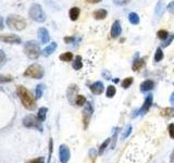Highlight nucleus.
I'll return each instance as SVG.
<instances>
[{
  "label": "nucleus",
  "instance_id": "1",
  "mask_svg": "<svg viewBox=\"0 0 174 163\" xmlns=\"http://www.w3.org/2000/svg\"><path fill=\"white\" fill-rule=\"evenodd\" d=\"M17 94L19 96L20 100H21L23 107L27 110H35L36 109V100L35 98L32 96V94L25 88L24 86H18Z\"/></svg>",
  "mask_w": 174,
  "mask_h": 163
},
{
  "label": "nucleus",
  "instance_id": "2",
  "mask_svg": "<svg viewBox=\"0 0 174 163\" xmlns=\"http://www.w3.org/2000/svg\"><path fill=\"white\" fill-rule=\"evenodd\" d=\"M24 53L26 54L27 58L31 60H37L39 56L42 54L39 43L35 40H28L24 45Z\"/></svg>",
  "mask_w": 174,
  "mask_h": 163
},
{
  "label": "nucleus",
  "instance_id": "3",
  "mask_svg": "<svg viewBox=\"0 0 174 163\" xmlns=\"http://www.w3.org/2000/svg\"><path fill=\"white\" fill-rule=\"evenodd\" d=\"M6 23L9 28L14 29V31H23L27 25L24 18H22L21 15L18 14H10L7 18Z\"/></svg>",
  "mask_w": 174,
  "mask_h": 163
},
{
  "label": "nucleus",
  "instance_id": "4",
  "mask_svg": "<svg viewBox=\"0 0 174 163\" xmlns=\"http://www.w3.org/2000/svg\"><path fill=\"white\" fill-rule=\"evenodd\" d=\"M25 77H31V79H42L45 75V71H44V68L40 64L38 63H33L24 71L23 73Z\"/></svg>",
  "mask_w": 174,
  "mask_h": 163
},
{
  "label": "nucleus",
  "instance_id": "5",
  "mask_svg": "<svg viewBox=\"0 0 174 163\" xmlns=\"http://www.w3.org/2000/svg\"><path fill=\"white\" fill-rule=\"evenodd\" d=\"M28 15L33 21L38 23H44L46 21V13L44 12L42 6L38 3H33L28 10Z\"/></svg>",
  "mask_w": 174,
  "mask_h": 163
},
{
  "label": "nucleus",
  "instance_id": "6",
  "mask_svg": "<svg viewBox=\"0 0 174 163\" xmlns=\"http://www.w3.org/2000/svg\"><path fill=\"white\" fill-rule=\"evenodd\" d=\"M42 123L43 122H40L39 119H38L37 116L32 115V114H29V115H26L24 119H23V125H24L25 127L36 128V130H38L39 132H43Z\"/></svg>",
  "mask_w": 174,
  "mask_h": 163
},
{
  "label": "nucleus",
  "instance_id": "7",
  "mask_svg": "<svg viewBox=\"0 0 174 163\" xmlns=\"http://www.w3.org/2000/svg\"><path fill=\"white\" fill-rule=\"evenodd\" d=\"M93 113H94L93 104H91L90 102H86V105L83 110V114H82V119H83V124H84V128H85V130L88 127Z\"/></svg>",
  "mask_w": 174,
  "mask_h": 163
},
{
  "label": "nucleus",
  "instance_id": "8",
  "mask_svg": "<svg viewBox=\"0 0 174 163\" xmlns=\"http://www.w3.org/2000/svg\"><path fill=\"white\" fill-rule=\"evenodd\" d=\"M71 158L70 149L66 145H61L60 149H59V159L61 163H68Z\"/></svg>",
  "mask_w": 174,
  "mask_h": 163
},
{
  "label": "nucleus",
  "instance_id": "9",
  "mask_svg": "<svg viewBox=\"0 0 174 163\" xmlns=\"http://www.w3.org/2000/svg\"><path fill=\"white\" fill-rule=\"evenodd\" d=\"M0 41L15 45V43H21L22 39L18 35H14V34H3V35H0Z\"/></svg>",
  "mask_w": 174,
  "mask_h": 163
},
{
  "label": "nucleus",
  "instance_id": "10",
  "mask_svg": "<svg viewBox=\"0 0 174 163\" xmlns=\"http://www.w3.org/2000/svg\"><path fill=\"white\" fill-rule=\"evenodd\" d=\"M152 100H153L152 95H148L147 97L145 98V101H144L143 105H141V108L138 111L141 115H145V114L149 111L150 107H151V104H152Z\"/></svg>",
  "mask_w": 174,
  "mask_h": 163
},
{
  "label": "nucleus",
  "instance_id": "11",
  "mask_svg": "<svg viewBox=\"0 0 174 163\" xmlns=\"http://www.w3.org/2000/svg\"><path fill=\"white\" fill-rule=\"evenodd\" d=\"M38 38H39V41L42 43H48L50 41V35H49V32H48L47 28L45 27H40L38 29Z\"/></svg>",
  "mask_w": 174,
  "mask_h": 163
},
{
  "label": "nucleus",
  "instance_id": "12",
  "mask_svg": "<svg viewBox=\"0 0 174 163\" xmlns=\"http://www.w3.org/2000/svg\"><path fill=\"white\" fill-rule=\"evenodd\" d=\"M121 33H122V27H121L120 21H114L111 27V37L112 38L120 37Z\"/></svg>",
  "mask_w": 174,
  "mask_h": 163
},
{
  "label": "nucleus",
  "instance_id": "13",
  "mask_svg": "<svg viewBox=\"0 0 174 163\" xmlns=\"http://www.w3.org/2000/svg\"><path fill=\"white\" fill-rule=\"evenodd\" d=\"M89 88H90L91 93H93L94 95H100V94H102L104 93V90H105V86L101 82L93 83V84L89 86Z\"/></svg>",
  "mask_w": 174,
  "mask_h": 163
},
{
  "label": "nucleus",
  "instance_id": "14",
  "mask_svg": "<svg viewBox=\"0 0 174 163\" xmlns=\"http://www.w3.org/2000/svg\"><path fill=\"white\" fill-rule=\"evenodd\" d=\"M166 10V6H164V2L162 1V0H159V1L157 2V6H156V9H155V15L157 18H161L162 15L164 14Z\"/></svg>",
  "mask_w": 174,
  "mask_h": 163
},
{
  "label": "nucleus",
  "instance_id": "15",
  "mask_svg": "<svg viewBox=\"0 0 174 163\" xmlns=\"http://www.w3.org/2000/svg\"><path fill=\"white\" fill-rule=\"evenodd\" d=\"M155 88V83L153 81H150V79H146L145 82H143L141 84V93H147V91H150Z\"/></svg>",
  "mask_w": 174,
  "mask_h": 163
},
{
  "label": "nucleus",
  "instance_id": "16",
  "mask_svg": "<svg viewBox=\"0 0 174 163\" xmlns=\"http://www.w3.org/2000/svg\"><path fill=\"white\" fill-rule=\"evenodd\" d=\"M144 65H145V61H144V59L138 58V54H136V58H135V60L133 61V65H132L133 71L137 72V71L141 70Z\"/></svg>",
  "mask_w": 174,
  "mask_h": 163
},
{
  "label": "nucleus",
  "instance_id": "17",
  "mask_svg": "<svg viewBox=\"0 0 174 163\" xmlns=\"http://www.w3.org/2000/svg\"><path fill=\"white\" fill-rule=\"evenodd\" d=\"M57 47H58V45H57V43H54H54H51L50 45H48L47 47H46L45 49L43 50L42 53H43L45 57H49L50 54H52L54 51H56Z\"/></svg>",
  "mask_w": 174,
  "mask_h": 163
},
{
  "label": "nucleus",
  "instance_id": "18",
  "mask_svg": "<svg viewBox=\"0 0 174 163\" xmlns=\"http://www.w3.org/2000/svg\"><path fill=\"white\" fill-rule=\"evenodd\" d=\"M79 14H81V9L79 7H73V8L70 9L69 11V15H70L71 21H76L79 19Z\"/></svg>",
  "mask_w": 174,
  "mask_h": 163
},
{
  "label": "nucleus",
  "instance_id": "19",
  "mask_svg": "<svg viewBox=\"0 0 174 163\" xmlns=\"http://www.w3.org/2000/svg\"><path fill=\"white\" fill-rule=\"evenodd\" d=\"M107 14H108V12H107V10H105V9H98V10H96L95 12L93 13L95 20H104V19H106Z\"/></svg>",
  "mask_w": 174,
  "mask_h": 163
},
{
  "label": "nucleus",
  "instance_id": "20",
  "mask_svg": "<svg viewBox=\"0 0 174 163\" xmlns=\"http://www.w3.org/2000/svg\"><path fill=\"white\" fill-rule=\"evenodd\" d=\"M160 114H161V116H163V118H172L174 115V109L173 108H164V109H162L161 111H160Z\"/></svg>",
  "mask_w": 174,
  "mask_h": 163
},
{
  "label": "nucleus",
  "instance_id": "21",
  "mask_svg": "<svg viewBox=\"0 0 174 163\" xmlns=\"http://www.w3.org/2000/svg\"><path fill=\"white\" fill-rule=\"evenodd\" d=\"M72 66H73V69L76 70V71L81 70V69L83 68V62H82V57L81 56L75 57L74 61H73V63H72Z\"/></svg>",
  "mask_w": 174,
  "mask_h": 163
},
{
  "label": "nucleus",
  "instance_id": "22",
  "mask_svg": "<svg viewBox=\"0 0 174 163\" xmlns=\"http://www.w3.org/2000/svg\"><path fill=\"white\" fill-rule=\"evenodd\" d=\"M47 112H48V109L46 107L39 108V110H38V113H37V118L39 119L40 122H44V121L46 120V116H47Z\"/></svg>",
  "mask_w": 174,
  "mask_h": 163
},
{
  "label": "nucleus",
  "instance_id": "23",
  "mask_svg": "<svg viewBox=\"0 0 174 163\" xmlns=\"http://www.w3.org/2000/svg\"><path fill=\"white\" fill-rule=\"evenodd\" d=\"M129 21H130V24L137 25V24H139V21H141V20H139V17H138V14H137V13L130 12L129 14Z\"/></svg>",
  "mask_w": 174,
  "mask_h": 163
},
{
  "label": "nucleus",
  "instance_id": "24",
  "mask_svg": "<svg viewBox=\"0 0 174 163\" xmlns=\"http://www.w3.org/2000/svg\"><path fill=\"white\" fill-rule=\"evenodd\" d=\"M87 102L86 98L84 97L83 95H77L76 96V99H75V104L77 105V107H83V105H85Z\"/></svg>",
  "mask_w": 174,
  "mask_h": 163
},
{
  "label": "nucleus",
  "instance_id": "25",
  "mask_svg": "<svg viewBox=\"0 0 174 163\" xmlns=\"http://www.w3.org/2000/svg\"><path fill=\"white\" fill-rule=\"evenodd\" d=\"M59 59L63 62H70V61H72V59H73V53L72 52H64V53L60 54Z\"/></svg>",
  "mask_w": 174,
  "mask_h": 163
},
{
  "label": "nucleus",
  "instance_id": "26",
  "mask_svg": "<svg viewBox=\"0 0 174 163\" xmlns=\"http://www.w3.org/2000/svg\"><path fill=\"white\" fill-rule=\"evenodd\" d=\"M44 85L43 84H39L36 86L35 88V98L36 99H39V98H42L43 96V93H44Z\"/></svg>",
  "mask_w": 174,
  "mask_h": 163
},
{
  "label": "nucleus",
  "instance_id": "27",
  "mask_svg": "<svg viewBox=\"0 0 174 163\" xmlns=\"http://www.w3.org/2000/svg\"><path fill=\"white\" fill-rule=\"evenodd\" d=\"M157 36L159 39L164 41L169 37V33H168V31H166V29H159V31L157 32Z\"/></svg>",
  "mask_w": 174,
  "mask_h": 163
},
{
  "label": "nucleus",
  "instance_id": "28",
  "mask_svg": "<svg viewBox=\"0 0 174 163\" xmlns=\"http://www.w3.org/2000/svg\"><path fill=\"white\" fill-rule=\"evenodd\" d=\"M116 93V89L114 86H112V85H110V86L107 87V91H106V96L108 98H112L114 95H115Z\"/></svg>",
  "mask_w": 174,
  "mask_h": 163
},
{
  "label": "nucleus",
  "instance_id": "29",
  "mask_svg": "<svg viewBox=\"0 0 174 163\" xmlns=\"http://www.w3.org/2000/svg\"><path fill=\"white\" fill-rule=\"evenodd\" d=\"M110 140H111V139H110V138H107L106 140L104 141V143H102L101 145H100V147H99V150H98V155H101L102 153H104V151L106 150V149H107V147H108V145L110 144Z\"/></svg>",
  "mask_w": 174,
  "mask_h": 163
},
{
  "label": "nucleus",
  "instance_id": "30",
  "mask_svg": "<svg viewBox=\"0 0 174 163\" xmlns=\"http://www.w3.org/2000/svg\"><path fill=\"white\" fill-rule=\"evenodd\" d=\"M133 81H134V79H133V77H126V79H123L122 83H121V85H122V87L124 89H127L130 86V85L133 84Z\"/></svg>",
  "mask_w": 174,
  "mask_h": 163
},
{
  "label": "nucleus",
  "instance_id": "31",
  "mask_svg": "<svg viewBox=\"0 0 174 163\" xmlns=\"http://www.w3.org/2000/svg\"><path fill=\"white\" fill-rule=\"evenodd\" d=\"M163 51H162L161 48H158L156 50V53H155V62H159L163 59Z\"/></svg>",
  "mask_w": 174,
  "mask_h": 163
},
{
  "label": "nucleus",
  "instance_id": "32",
  "mask_svg": "<svg viewBox=\"0 0 174 163\" xmlns=\"http://www.w3.org/2000/svg\"><path fill=\"white\" fill-rule=\"evenodd\" d=\"M173 39H174V34H170V35H169V37L166 38V39L164 40L163 43H162L161 47L166 48V47H168V46H170V45H171V43H172V41H173Z\"/></svg>",
  "mask_w": 174,
  "mask_h": 163
},
{
  "label": "nucleus",
  "instance_id": "33",
  "mask_svg": "<svg viewBox=\"0 0 174 163\" xmlns=\"http://www.w3.org/2000/svg\"><path fill=\"white\" fill-rule=\"evenodd\" d=\"M52 151H54V140H52V138H50V140H49V155H48L47 163H50V161H51Z\"/></svg>",
  "mask_w": 174,
  "mask_h": 163
},
{
  "label": "nucleus",
  "instance_id": "34",
  "mask_svg": "<svg viewBox=\"0 0 174 163\" xmlns=\"http://www.w3.org/2000/svg\"><path fill=\"white\" fill-rule=\"evenodd\" d=\"M7 62V56H6V52L3 51V50L0 49V68H1L2 65H4Z\"/></svg>",
  "mask_w": 174,
  "mask_h": 163
},
{
  "label": "nucleus",
  "instance_id": "35",
  "mask_svg": "<svg viewBox=\"0 0 174 163\" xmlns=\"http://www.w3.org/2000/svg\"><path fill=\"white\" fill-rule=\"evenodd\" d=\"M13 81L12 76H7V75H0V83H10Z\"/></svg>",
  "mask_w": 174,
  "mask_h": 163
},
{
  "label": "nucleus",
  "instance_id": "36",
  "mask_svg": "<svg viewBox=\"0 0 174 163\" xmlns=\"http://www.w3.org/2000/svg\"><path fill=\"white\" fill-rule=\"evenodd\" d=\"M130 133H132V126H130V125H127L126 130H125V132L123 133L122 137H123V138H127V137H129L130 135Z\"/></svg>",
  "mask_w": 174,
  "mask_h": 163
},
{
  "label": "nucleus",
  "instance_id": "37",
  "mask_svg": "<svg viewBox=\"0 0 174 163\" xmlns=\"http://www.w3.org/2000/svg\"><path fill=\"white\" fill-rule=\"evenodd\" d=\"M168 130H169V135H170V137L172 139H174V124L173 123H171L170 125H169Z\"/></svg>",
  "mask_w": 174,
  "mask_h": 163
},
{
  "label": "nucleus",
  "instance_id": "38",
  "mask_svg": "<svg viewBox=\"0 0 174 163\" xmlns=\"http://www.w3.org/2000/svg\"><path fill=\"white\" fill-rule=\"evenodd\" d=\"M27 163H45L44 161V158L43 157H39V158H36V159H32L29 160Z\"/></svg>",
  "mask_w": 174,
  "mask_h": 163
},
{
  "label": "nucleus",
  "instance_id": "39",
  "mask_svg": "<svg viewBox=\"0 0 174 163\" xmlns=\"http://www.w3.org/2000/svg\"><path fill=\"white\" fill-rule=\"evenodd\" d=\"M74 41H75V37H73V36H68V37H64V43H68V45L73 43Z\"/></svg>",
  "mask_w": 174,
  "mask_h": 163
},
{
  "label": "nucleus",
  "instance_id": "40",
  "mask_svg": "<svg viewBox=\"0 0 174 163\" xmlns=\"http://www.w3.org/2000/svg\"><path fill=\"white\" fill-rule=\"evenodd\" d=\"M166 10H168L170 13H174V1L170 2V3L168 4V7H166Z\"/></svg>",
  "mask_w": 174,
  "mask_h": 163
},
{
  "label": "nucleus",
  "instance_id": "41",
  "mask_svg": "<svg viewBox=\"0 0 174 163\" xmlns=\"http://www.w3.org/2000/svg\"><path fill=\"white\" fill-rule=\"evenodd\" d=\"M130 0H114V3L119 4V6H123V4H126L129 3Z\"/></svg>",
  "mask_w": 174,
  "mask_h": 163
},
{
  "label": "nucleus",
  "instance_id": "42",
  "mask_svg": "<svg viewBox=\"0 0 174 163\" xmlns=\"http://www.w3.org/2000/svg\"><path fill=\"white\" fill-rule=\"evenodd\" d=\"M102 76L106 77L107 79H110V77H111V75H110V73H109V72H106V71H104V72H102Z\"/></svg>",
  "mask_w": 174,
  "mask_h": 163
},
{
  "label": "nucleus",
  "instance_id": "43",
  "mask_svg": "<svg viewBox=\"0 0 174 163\" xmlns=\"http://www.w3.org/2000/svg\"><path fill=\"white\" fill-rule=\"evenodd\" d=\"M4 28V23H3V18L0 17V31Z\"/></svg>",
  "mask_w": 174,
  "mask_h": 163
},
{
  "label": "nucleus",
  "instance_id": "44",
  "mask_svg": "<svg viewBox=\"0 0 174 163\" xmlns=\"http://www.w3.org/2000/svg\"><path fill=\"white\" fill-rule=\"evenodd\" d=\"M170 102H171V104L174 107V91L172 93V95H171V97H170Z\"/></svg>",
  "mask_w": 174,
  "mask_h": 163
},
{
  "label": "nucleus",
  "instance_id": "45",
  "mask_svg": "<svg viewBox=\"0 0 174 163\" xmlns=\"http://www.w3.org/2000/svg\"><path fill=\"white\" fill-rule=\"evenodd\" d=\"M87 2H89V3H98V2H100L101 0H86Z\"/></svg>",
  "mask_w": 174,
  "mask_h": 163
},
{
  "label": "nucleus",
  "instance_id": "46",
  "mask_svg": "<svg viewBox=\"0 0 174 163\" xmlns=\"http://www.w3.org/2000/svg\"><path fill=\"white\" fill-rule=\"evenodd\" d=\"M119 82H120V79H113V83H115V84H118Z\"/></svg>",
  "mask_w": 174,
  "mask_h": 163
}]
</instances>
